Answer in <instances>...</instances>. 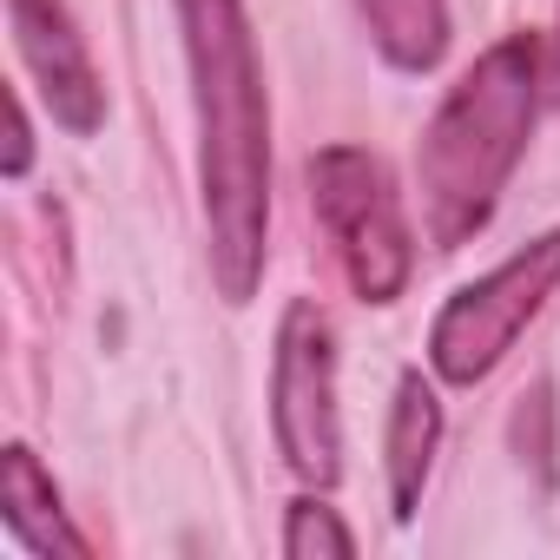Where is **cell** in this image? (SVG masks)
<instances>
[{"mask_svg": "<svg viewBox=\"0 0 560 560\" xmlns=\"http://www.w3.org/2000/svg\"><path fill=\"white\" fill-rule=\"evenodd\" d=\"M553 86H560V27H553Z\"/></svg>", "mask_w": 560, "mask_h": 560, "instance_id": "cell-12", "label": "cell"}, {"mask_svg": "<svg viewBox=\"0 0 560 560\" xmlns=\"http://www.w3.org/2000/svg\"><path fill=\"white\" fill-rule=\"evenodd\" d=\"M376 47L402 73H429L448 47V0H357Z\"/></svg>", "mask_w": 560, "mask_h": 560, "instance_id": "cell-9", "label": "cell"}, {"mask_svg": "<svg viewBox=\"0 0 560 560\" xmlns=\"http://www.w3.org/2000/svg\"><path fill=\"white\" fill-rule=\"evenodd\" d=\"M0 501H8V527H14L34 553H73V560L93 553L86 534L67 521L54 475H47V468L34 462V448H21V442L0 455Z\"/></svg>", "mask_w": 560, "mask_h": 560, "instance_id": "cell-7", "label": "cell"}, {"mask_svg": "<svg viewBox=\"0 0 560 560\" xmlns=\"http://www.w3.org/2000/svg\"><path fill=\"white\" fill-rule=\"evenodd\" d=\"M8 21H14V47L47 100V113L67 126V132H100L106 119V86H100V67L73 27V14L60 0H8Z\"/></svg>", "mask_w": 560, "mask_h": 560, "instance_id": "cell-6", "label": "cell"}, {"mask_svg": "<svg viewBox=\"0 0 560 560\" xmlns=\"http://www.w3.org/2000/svg\"><path fill=\"white\" fill-rule=\"evenodd\" d=\"M270 416L284 462L330 488L343 468V422H337V343L317 304H291L277 330V370H270Z\"/></svg>", "mask_w": 560, "mask_h": 560, "instance_id": "cell-5", "label": "cell"}, {"mask_svg": "<svg viewBox=\"0 0 560 560\" xmlns=\"http://www.w3.org/2000/svg\"><path fill=\"white\" fill-rule=\"evenodd\" d=\"M284 553H291V560H350V553H357V534L337 521V508L298 501L291 521H284Z\"/></svg>", "mask_w": 560, "mask_h": 560, "instance_id": "cell-10", "label": "cell"}, {"mask_svg": "<svg viewBox=\"0 0 560 560\" xmlns=\"http://www.w3.org/2000/svg\"><path fill=\"white\" fill-rule=\"evenodd\" d=\"M553 284H560V231L521 244L508 264H494L488 277L462 284V291L442 304L435 330H429V363H435V376H442V383H462V389L481 383V376L514 350V337L534 324V311L553 298Z\"/></svg>", "mask_w": 560, "mask_h": 560, "instance_id": "cell-4", "label": "cell"}, {"mask_svg": "<svg viewBox=\"0 0 560 560\" xmlns=\"http://www.w3.org/2000/svg\"><path fill=\"white\" fill-rule=\"evenodd\" d=\"M191 106H198V185L211 224V277L231 304H244L264 277L270 224V106L264 67L244 21V0H178Z\"/></svg>", "mask_w": 560, "mask_h": 560, "instance_id": "cell-1", "label": "cell"}, {"mask_svg": "<svg viewBox=\"0 0 560 560\" xmlns=\"http://www.w3.org/2000/svg\"><path fill=\"white\" fill-rule=\"evenodd\" d=\"M534 106H540V40L534 34L494 40L448 86V100L435 106V119L416 145L422 224H429L435 250L468 244L494 218V205L521 165V145L534 132Z\"/></svg>", "mask_w": 560, "mask_h": 560, "instance_id": "cell-2", "label": "cell"}, {"mask_svg": "<svg viewBox=\"0 0 560 560\" xmlns=\"http://www.w3.org/2000/svg\"><path fill=\"white\" fill-rule=\"evenodd\" d=\"M435 442H442V402L409 370L402 389H396V409H389V501H396V521L416 514L422 481H429V462H435Z\"/></svg>", "mask_w": 560, "mask_h": 560, "instance_id": "cell-8", "label": "cell"}, {"mask_svg": "<svg viewBox=\"0 0 560 560\" xmlns=\"http://www.w3.org/2000/svg\"><path fill=\"white\" fill-rule=\"evenodd\" d=\"M27 172V113H21V93H8V178Z\"/></svg>", "mask_w": 560, "mask_h": 560, "instance_id": "cell-11", "label": "cell"}, {"mask_svg": "<svg viewBox=\"0 0 560 560\" xmlns=\"http://www.w3.org/2000/svg\"><path fill=\"white\" fill-rule=\"evenodd\" d=\"M311 205L350 270L357 298H370V304L402 298L416 244H409V218L389 185V165L363 145H324L311 159Z\"/></svg>", "mask_w": 560, "mask_h": 560, "instance_id": "cell-3", "label": "cell"}]
</instances>
